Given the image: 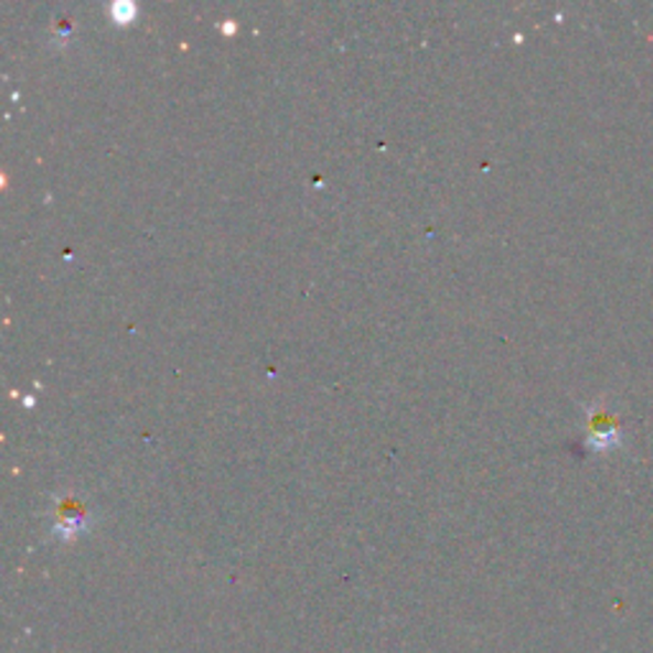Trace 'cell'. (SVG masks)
Here are the masks:
<instances>
[{"instance_id":"obj_1","label":"cell","mask_w":653,"mask_h":653,"mask_svg":"<svg viewBox=\"0 0 653 653\" xmlns=\"http://www.w3.org/2000/svg\"><path fill=\"white\" fill-rule=\"evenodd\" d=\"M618 439H620V435H618L615 424L608 421L606 416H598V419H595L592 427H590V439H587V445L600 452V449L615 447Z\"/></svg>"}]
</instances>
